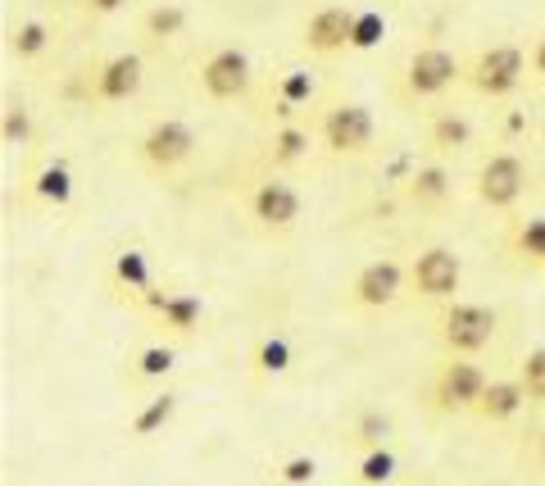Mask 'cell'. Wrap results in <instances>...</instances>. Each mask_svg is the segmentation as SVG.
I'll return each instance as SVG.
<instances>
[{"mask_svg":"<svg viewBox=\"0 0 545 486\" xmlns=\"http://www.w3.org/2000/svg\"><path fill=\"white\" fill-rule=\"evenodd\" d=\"M500 314L491 305H473V300H446L432 323V337L446 355H482L496 341Z\"/></svg>","mask_w":545,"mask_h":486,"instance_id":"6da1fadb","label":"cell"},{"mask_svg":"<svg viewBox=\"0 0 545 486\" xmlns=\"http://www.w3.org/2000/svg\"><path fill=\"white\" fill-rule=\"evenodd\" d=\"M486 382L491 377L482 373V364H473V355H446L427 382V409L432 414H473Z\"/></svg>","mask_w":545,"mask_h":486,"instance_id":"7a4b0ae2","label":"cell"},{"mask_svg":"<svg viewBox=\"0 0 545 486\" xmlns=\"http://www.w3.org/2000/svg\"><path fill=\"white\" fill-rule=\"evenodd\" d=\"M523 78H527V55L514 41H496V46L477 50L473 60L464 64V87L477 91L482 100L514 96V91L523 87Z\"/></svg>","mask_w":545,"mask_h":486,"instance_id":"3957f363","label":"cell"},{"mask_svg":"<svg viewBox=\"0 0 545 486\" xmlns=\"http://www.w3.org/2000/svg\"><path fill=\"white\" fill-rule=\"evenodd\" d=\"M373 110L368 105H359V100H341V105H332V110H323V119H318V141H323L327 155L337 159H359L373 150Z\"/></svg>","mask_w":545,"mask_h":486,"instance_id":"277c9868","label":"cell"},{"mask_svg":"<svg viewBox=\"0 0 545 486\" xmlns=\"http://www.w3.org/2000/svg\"><path fill=\"white\" fill-rule=\"evenodd\" d=\"M455 82H464V64L441 46H423V50H414L405 60V69H400V96H405L409 105H418V100L446 96Z\"/></svg>","mask_w":545,"mask_h":486,"instance_id":"5b68a950","label":"cell"},{"mask_svg":"<svg viewBox=\"0 0 545 486\" xmlns=\"http://www.w3.org/2000/svg\"><path fill=\"white\" fill-rule=\"evenodd\" d=\"M191 150H196V132H191L187 123L182 119H159V123H150V128L141 132L137 164L146 173H155V178H169V173H178L191 159Z\"/></svg>","mask_w":545,"mask_h":486,"instance_id":"8992f818","label":"cell"},{"mask_svg":"<svg viewBox=\"0 0 545 486\" xmlns=\"http://www.w3.org/2000/svg\"><path fill=\"white\" fill-rule=\"evenodd\" d=\"M459 282H464V264H459V255L450 246H427L409 264V291L418 300L446 305V300H455Z\"/></svg>","mask_w":545,"mask_h":486,"instance_id":"52a82bcc","label":"cell"},{"mask_svg":"<svg viewBox=\"0 0 545 486\" xmlns=\"http://www.w3.org/2000/svg\"><path fill=\"white\" fill-rule=\"evenodd\" d=\"M137 305L155 318L159 332H169V337H178V341L200 337V328H205V305H200V296H191V291L150 287L137 296Z\"/></svg>","mask_w":545,"mask_h":486,"instance_id":"ba28073f","label":"cell"},{"mask_svg":"<svg viewBox=\"0 0 545 486\" xmlns=\"http://www.w3.org/2000/svg\"><path fill=\"white\" fill-rule=\"evenodd\" d=\"M473 191H477V200H482L486 209L505 214V209H514L518 200H523V191H527V164L514 155V150H496L491 159H482Z\"/></svg>","mask_w":545,"mask_h":486,"instance_id":"9c48e42d","label":"cell"},{"mask_svg":"<svg viewBox=\"0 0 545 486\" xmlns=\"http://www.w3.org/2000/svg\"><path fill=\"white\" fill-rule=\"evenodd\" d=\"M200 91L209 100H241L250 96V82H255V69H250V55L237 46H218L209 50L205 60H200V73H196Z\"/></svg>","mask_w":545,"mask_h":486,"instance_id":"30bf717a","label":"cell"},{"mask_svg":"<svg viewBox=\"0 0 545 486\" xmlns=\"http://www.w3.org/2000/svg\"><path fill=\"white\" fill-rule=\"evenodd\" d=\"M246 209L259 232H291L300 223V191L282 178H264L250 187Z\"/></svg>","mask_w":545,"mask_h":486,"instance_id":"8fae6325","label":"cell"},{"mask_svg":"<svg viewBox=\"0 0 545 486\" xmlns=\"http://www.w3.org/2000/svg\"><path fill=\"white\" fill-rule=\"evenodd\" d=\"M405 282H409L405 264H396V259H373V264H364L355 278H350V305L355 309H387V305H396Z\"/></svg>","mask_w":545,"mask_h":486,"instance_id":"7c38bea8","label":"cell"},{"mask_svg":"<svg viewBox=\"0 0 545 486\" xmlns=\"http://www.w3.org/2000/svg\"><path fill=\"white\" fill-rule=\"evenodd\" d=\"M141 82H146L141 55L137 50H119V55H109V60H100L91 69V96L100 105H123V100H132L141 91Z\"/></svg>","mask_w":545,"mask_h":486,"instance_id":"4fadbf2b","label":"cell"},{"mask_svg":"<svg viewBox=\"0 0 545 486\" xmlns=\"http://www.w3.org/2000/svg\"><path fill=\"white\" fill-rule=\"evenodd\" d=\"M350 32H355V10L346 5H323L305 19V50L309 55H341L350 50Z\"/></svg>","mask_w":545,"mask_h":486,"instance_id":"5bb4252c","label":"cell"},{"mask_svg":"<svg viewBox=\"0 0 545 486\" xmlns=\"http://www.w3.org/2000/svg\"><path fill=\"white\" fill-rule=\"evenodd\" d=\"M523 405H527V391L518 377H491L482 400H477V409H473V418L486 427H500V423H514V418L523 414Z\"/></svg>","mask_w":545,"mask_h":486,"instance_id":"9a60e30c","label":"cell"},{"mask_svg":"<svg viewBox=\"0 0 545 486\" xmlns=\"http://www.w3.org/2000/svg\"><path fill=\"white\" fill-rule=\"evenodd\" d=\"M405 200L414 209H436L450 200V169L441 159H427L405 178Z\"/></svg>","mask_w":545,"mask_h":486,"instance_id":"2e32d148","label":"cell"},{"mask_svg":"<svg viewBox=\"0 0 545 486\" xmlns=\"http://www.w3.org/2000/svg\"><path fill=\"white\" fill-rule=\"evenodd\" d=\"M468 146H473V123H468L464 114H455V110L432 114V123H427V150H432L436 159L464 155Z\"/></svg>","mask_w":545,"mask_h":486,"instance_id":"e0dca14e","label":"cell"},{"mask_svg":"<svg viewBox=\"0 0 545 486\" xmlns=\"http://www.w3.org/2000/svg\"><path fill=\"white\" fill-rule=\"evenodd\" d=\"M505 250L527 268H545V219H509Z\"/></svg>","mask_w":545,"mask_h":486,"instance_id":"ac0fdd59","label":"cell"},{"mask_svg":"<svg viewBox=\"0 0 545 486\" xmlns=\"http://www.w3.org/2000/svg\"><path fill=\"white\" fill-rule=\"evenodd\" d=\"M28 191L41 200V205L64 209L73 200V173H69V164H64V159H46L41 169H32Z\"/></svg>","mask_w":545,"mask_h":486,"instance_id":"d6986e66","label":"cell"},{"mask_svg":"<svg viewBox=\"0 0 545 486\" xmlns=\"http://www.w3.org/2000/svg\"><path fill=\"white\" fill-rule=\"evenodd\" d=\"M114 287L119 291H128L132 300L141 296V291H150L155 287V273H150V255L146 250H123V255H114Z\"/></svg>","mask_w":545,"mask_h":486,"instance_id":"ffe728a7","label":"cell"},{"mask_svg":"<svg viewBox=\"0 0 545 486\" xmlns=\"http://www.w3.org/2000/svg\"><path fill=\"white\" fill-rule=\"evenodd\" d=\"M173 414H178V391H159V396H150L146 405L137 409V418H132V437L137 441L159 437V432L173 423Z\"/></svg>","mask_w":545,"mask_h":486,"instance_id":"44dd1931","label":"cell"},{"mask_svg":"<svg viewBox=\"0 0 545 486\" xmlns=\"http://www.w3.org/2000/svg\"><path fill=\"white\" fill-rule=\"evenodd\" d=\"M309 155V128L305 123H282L278 132H273V141H268V159H273V169H291V164H300V159Z\"/></svg>","mask_w":545,"mask_h":486,"instance_id":"7402d4cb","label":"cell"},{"mask_svg":"<svg viewBox=\"0 0 545 486\" xmlns=\"http://www.w3.org/2000/svg\"><path fill=\"white\" fill-rule=\"evenodd\" d=\"M314 91H318V82L309 78L305 69H287L278 78V119L291 123V114H296L300 105H309V100H314Z\"/></svg>","mask_w":545,"mask_h":486,"instance_id":"603a6c76","label":"cell"},{"mask_svg":"<svg viewBox=\"0 0 545 486\" xmlns=\"http://www.w3.org/2000/svg\"><path fill=\"white\" fill-rule=\"evenodd\" d=\"M46 50H50V28L41 19H23L19 28L10 32V55L19 64H37Z\"/></svg>","mask_w":545,"mask_h":486,"instance_id":"cb8c5ba5","label":"cell"},{"mask_svg":"<svg viewBox=\"0 0 545 486\" xmlns=\"http://www.w3.org/2000/svg\"><path fill=\"white\" fill-rule=\"evenodd\" d=\"M141 32H146L150 41H173L187 32V10L182 5H150L146 14H141Z\"/></svg>","mask_w":545,"mask_h":486,"instance_id":"d4e9b609","label":"cell"},{"mask_svg":"<svg viewBox=\"0 0 545 486\" xmlns=\"http://www.w3.org/2000/svg\"><path fill=\"white\" fill-rule=\"evenodd\" d=\"M173 364H178L173 346H146V350H137V359H132L128 377H132V382H159V377L173 373Z\"/></svg>","mask_w":545,"mask_h":486,"instance_id":"484cf974","label":"cell"},{"mask_svg":"<svg viewBox=\"0 0 545 486\" xmlns=\"http://www.w3.org/2000/svg\"><path fill=\"white\" fill-rule=\"evenodd\" d=\"M250 364H255V377H278L291 368V341L287 337H259L255 355H250Z\"/></svg>","mask_w":545,"mask_h":486,"instance_id":"4316f807","label":"cell"},{"mask_svg":"<svg viewBox=\"0 0 545 486\" xmlns=\"http://www.w3.org/2000/svg\"><path fill=\"white\" fill-rule=\"evenodd\" d=\"M518 382H523L532 405H545V346H532L518 359Z\"/></svg>","mask_w":545,"mask_h":486,"instance_id":"83f0119b","label":"cell"},{"mask_svg":"<svg viewBox=\"0 0 545 486\" xmlns=\"http://www.w3.org/2000/svg\"><path fill=\"white\" fill-rule=\"evenodd\" d=\"M359 482L364 486H387L391 477H396V455H391L387 446H368L364 459H359Z\"/></svg>","mask_w":545,"mask_h":486,"instance_id":"f1b7e54d","label":"cell"},{"mask_svg":"<svg viewBox=\"0 0 545 486\" xmlns=\"http://www.w3.org/2000/svg\"><path fill=\"white\" fill-rule=\"evenodd\" d=\"M0 137H5V146H28V141H32V110H28V105H19V100L5 105Z\"/></svg>","mask_w":545,"mask_h":486,"instance_id":"f546056e","label":"cell"},{"mask_svg":"<svg viewBox=\"0 0 545 486\" xmlns=\"http://www.w3.org/2000/svg\"><path fill=\"white\" fill-rule=\"evenodd\" d=\"M382 37H387V19H382V14H377V10L355 14V32H350V50H373Z\"/></svg>","mask_w":545,"mask_h":486,"instance_id":"4dcf8cb0","label":"cell"},{"mask_svg":"<svg viewBox=\"0 0 545 486\" xmlns=\"http://www.w3.org/2000/svg\"><path fill=\"white\" fill-rule=\"evenodd\" d=\"M314 459L309 455H296V459H287V464H278V482H287V486H309L314 482Z\"/></svg>","mask_w":545,"mask_h":486,"instance_id":"1f68e13d","label":"cell"},{"mask_svg":"<svg viewBox=\"0 0 545 486\" xmlns=\"http://www.w3.org/2000/svg\"><path fill=\"white\" fill-rule=\"evenodd\" d=\"M387 432H391V423L382 414H364V423H359V441H364V446H382Z\"/></svg>","mask_w":545,"mask_h":486,"instance_id":"d6a6232c","label":"cell"},{"mask_svg":"<svg viewBox=\"0 0 545 486\" xmlns=\"http://www.w3.org/2000/svg\"><path fill=\"white\" fill-rule=\"evenodd\" d=\"M128 0H78V10L87 14V19H109V14H119Z\"/></svg>","mask_w":545,"mask_h":486,"instance_id":"836d02e7","label":"cell"},{"mask_svg":"<svg viewBox=\"0 0 545 486\" xmlns=\"http://www.w3.org/2000/svg\"><path fill=\"white\" fill-rule=\"evenodd\" d=\"M527 69H532L536 78H545V37L532 41V50H527Z\"/></svg>","mask_w":545,"mask_h":486,"instance_id":"e575fe53","label":"cell"},{"mask_svg":"<svg viewBox=\"0 0 545 486\" xmlns=\"http://www.w3.org/2000/svg\"><path fill=\"white\" fill-rule=\"evenodd\" d=\"M536 459H541V468H545V427H541V437H536Z\"/></svg>","mask_w":545,"mask_h":486,"instance_id":"d590c367","label":"cell"}]
</instances>
